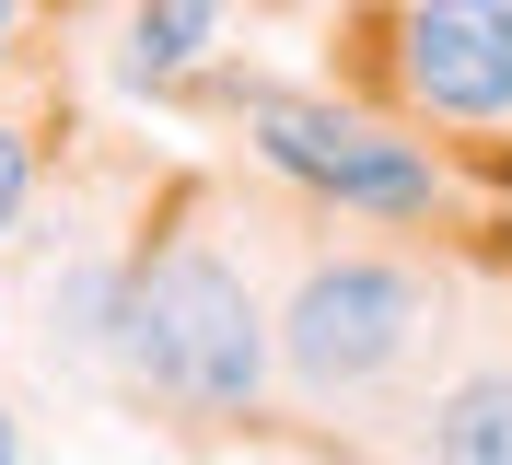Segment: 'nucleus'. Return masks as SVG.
I'll use <instances>...</instances> for the list:
<instances>
[{
    "instance_id": "f257e3e1",
    "label": "nucleus",
    "mask_w": 512,
    "mask_h": 465,
    "mask_svg": "<svg viewBox=\"0 0 512 465\" xmlns=\"http://www.w3.org/2000/svg\"><path fill=\"white\" fill-rule=\"evenodd\" d=\"M268 349L280 326L256 314L245 268L222 245H163L128 268L117 291V361L152 384L163 407H187V419H233V407L268 396Z\"/></svg>"
},
{
    "instance_id": "f03ea898",
    "label": "nucleus",
    "mask_w": 512,
    "mask_h": 465,
    "mask_svg": "<svg viewBox=\"0 0 512 465\" xmlns=\"http://www.w3.org/2000/svg\"><path fill=\"white\" fill-rule=\"evenodd\" d=\"M431 338V279L396 268V256H315L280 303V372L291 396H373L384 372H408Z\"/></svg>"
},
{
    "instance_id": "7ed1b4c3",
    "label": "nucleus",
    "mask_w": 512,
    "mask_h": 465,
    "mask_svg": "<svg viewBox=\"0 0 512 465\" xmlns=\"http://www.w3.org/2000/svg\"><path fill=\"white\" fill-rule=\"evenodd\" d=\"M233 105H245L256 152L280 163L291 186L338 198V210H361V221H431L443 210V163L419 152V140H396V128L350 117V105H326V93H268V82H245Z\"/></svg>"
},
{
    "instance_id": "20e7f679",
    "label": "nucleus",
    "mask_w": 512,
    "mask_h": 465,
    "mask_svg": "<svg viewBox=\"0 0 512 465\" xmlns=\"http://www.w3.org/2000/svg\"><path fill=\"white\" fill-rule=\"evenodd\" d=\"M396 82H408V105H431L454 128H501L512 117V0H408Z\"/></svg>"
},
{
    "instance_id": "39448f33",
    "label": "nucleus",
    "mask_w": 512,
    "mask_h": 465,
    "mask_svg": "<svg viewBox=\"0 0 512 465\" xmlns=\"http://www.w3.org/2000/svg\"><path fill=\"white\" fill-rule=\"evenodd\" d=\"M419 465H512V361H478V372H454L431 396Z\"/></svg>"
},
{
    "instance_id": "423d86ee",
    "label": "nucleus",
    "mask_w": 512,
    "mask_h": 465,
    "mask_svg": "<svg viewBox=\"0 0 512 465\" xmlns=\"http://www.w3.org/2000/svg\"><path fill=\"white\" fill-rule=\"evenodd\" d=\"M210 24H222V0H140V12H128V82H175V70H198Z\"/></svg>"
},
{
    "instance_id": "0eeeda50",
    "label": "nucleus",
    "mask_w": 512,
    "mask_h": 465,
    "mask_svg": "<svg viewBox=\"0 0 512 465\" xmlns=\"http://www.w3.org/2000/svg\"><path fill=\"white\" fill-rule=\"evenodd\" d=\"M24 198H35V152L12 140V128H0V233L24 221Z\"/></svg>"
},
{
    "instance_id": "6e6552de",
    "label": "nucleus",
    "mask_w": 512,
    "mask_h": 465,
    "mask_svg": "<svg viewBox=\"0 0 512 465\" xmlns=\"http://www.w3.org/2000/svg\"><path fill=\"white\" fill-rule=\"evenodd\" d=\"M0 465H24V419H12V407H0Z\"/></svg>"
},
{
    "instance_id": "1a4fd4ad",
    "label": "nucleus",
    "mask_w": 512,
    "mask_h": 465,
    "mask_svg": "<svg viewBox=\"0 0 512 465\" xmlns=\"http://www.w3.org/2000/svg\"><path fill=\"white\" fill-rule=\"evenodd\" d=\"M0 59H12V0H0Z\"/></svg>"
}]
</instances>
